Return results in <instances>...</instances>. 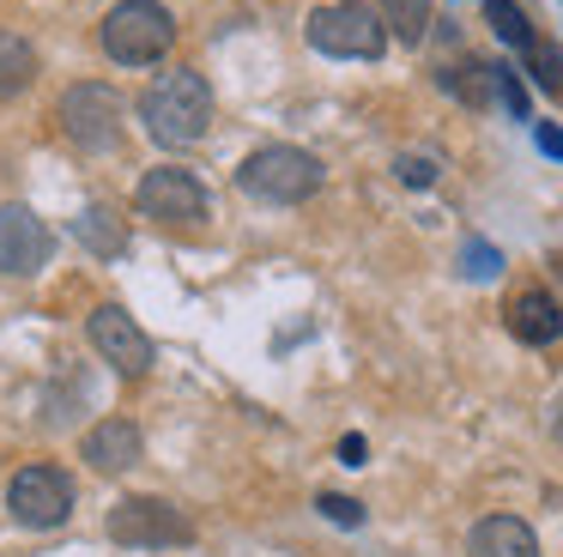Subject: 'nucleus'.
Segmentation results:
<instances>
[{
    "mask_svg": "<svg viewBox=\"0 0 563 557\" xmlns=\"http://www.w3.org/2000/svg\"><path fill=\"white\" fill-rule=\"evenodd\" d=\"M376 12L400 43H424L430 36V0H376Z\"/></svg>",
    "mask_w": 563,
    "mask_h": 557,
    "instance_id": "obj_17",
    "label": "nucleus"
},
{
    "mask_svg": "<svg viewBox=\"0 0 563 557\" xmlns=\"http://www.w3.org/2000/svg\"><path fill=\"white\" fill-rule=\"evenodd\" d=\"M321 176H328L321 157L303 152V145H261V152H249L243 164H236V188L267 200V206L309 200V194L321 188Z\"/></svg>",
    "mask_w": 563,
    "mask_h": 557,
    "instance_id": "obj_2",
    "label": "nucleus"
},
{
    "mask_svg": "<svg viewBox=\"0 0 563 557\" xmlns=\"http://www.w3.org/2000/svg\"><path fill=\"white\" fill-rule=\"evenodd\" d=\"M461 273H466V278H497V273H503V254L490 249V242L473 237V242L461 249Z\"/></svg>",
    "mask_w": 563,
    "mask_h": 557,
    "instance_id": "obj_22",
    "label": "nucleus"
},
{
    "mask_svg": "<svg viewBox=\"0 0 563 557\" xmlns=\"http://www.w3.org/2000/svg\"><path fill=\"white\" fill-rule=\"evenodd\" d=\"M110 539L134 545V551H176V545L195 539V521L170 496H122L110 509Z\"/></svg>",
    "mask_w": 563,
    "mask_h": 557,
    "instance_id": "obj_6",
    "label": "nucleus"
},
{
    "mask_svg": "<svg viewBox=\"0 0 563 557\" xmlns=\"http://www.w3.org/2000/svg\"><path fill=\"white\" fill-rule=\"evenodd\" d=\"M533 145H539L545 157H563V128H551V121H539V128H533Z\"/></svg>",
    "mask_w": 563,
    "mask_h": 557,
    "instance_id": "obj_24",
    "label": "nucleus"
},
{
    "mask_svg": "<svg viewBox=\"0 0 563 557\" xmlns=\"http://www.w3.org/2000/svg\"><path fill=\"white\" fill-rule=\"evenodd\" d=\"M485 24H490V31H497L509 48H527V43H533V24H527V12L515 7V0H485Z\"/></svg>",
    "mask_w": 563,
    "mask_h": 557,
    "instance_id": "obj_18",
    "label": "nucleus"
},
{
    "mask_svg": "<svg viewBox=\"0 0 563 557\" xmlns=\"http://www.w3.org/2000/svg\"><path fill=\"white\" fill-rule=\"evenodd\" d=\"M140 121H146V133L164 152H183V145H195L212 128V85L195 67L158 73L146 85V97H140Z\"/></svg>",
    "mask_w": 563,
    "mask_h": 557,
    "instance_id": "obj_1",
    "label": "nucleus"
},
{
    "mask_svg": "<svg viewBox=\"0 0 563 557\" xmlns=\"http://www.w3.org/2000/svg\"><path fill=\"white\" fill-rule=\"evenodd\" d=\"M309 48H321L333 61H376L388 48V24L364 0H333V7L309 12Z\"/></svg>",
    "mask_w": 563,
    "mask_h": 557,
    "instance_id": "obj_4",
    "label": "nucleus"
},
{
    "mask_svg": "<svg viewBox=\"0 0 563 557\" xmlns=\"http://www.w3.org/2000/svg\"><path fill=\"white\" fill-rule=\"evenodd\" d=\"M437 85L449 97H461L466 109H485L490 97H497V91H490V61H454V67L437 73Z\"/></svg>",
    "mask_w": 563,
    "mask_h": 557,
    "instance_id": "obj_15",
    "label": "nucleus"
},
{
    "mask_svg": "<svg viewBox=\"0 0 563 557\" xmlns=\"http://www.w3.org/2000/svg\"><path fill=\"white\" fill-rule=\"evenodd\" d=\"M364 455H369L364 436H340V460H345V467H364Z\"/></svg>",
    "mask_w": 563,
    "mask_h": 557,
    "instance_id": "obj_25",
    "label": "nucleus"
},
{
    "mask_svg": "<svg viewBox=\"0 0 563 557\" xmlns=\"http://www.w3.org/2000/svg\"><path fill=\"white\" fill-rule=\"evenodd\" d=\"M394 176H400L406 188H430V182L442 176V164H437V157H424V152H400V157H394Z\"/></svg>",
    "mask_w": 563,
    "mask_h": 557,
    "instance_id": "obj_21",
    "label": "nucleus"
},
{
    "mask_svg": "<svg viewBox=\"0 0 563 557\" xmlns=\"http://www.w3.org/2000/svg\"><path fill=\"white\" fill-rule=\"evenodd\" d=\"M86 334H91V351H98L103 363H115L122 375H146L152 370V339L140 334V321L128 309H115V303L91 309L86 315Z\"/></svg>",
    "mask_w": 563,
    "mask_h": 557,
    "instance_id": "obj_10",
    "label": "nucleus"
},
{
    "mask_svg": "<svg viewBox=\"0 0 563 557\" xmlns=\"http://www.w3.org/2000/svg\"><path fill=\"white\" fill-rule=\"evenodd\" d=\"M134 212L152 218V225H164V230H195L200 218H207V188H200L195 170L158 164V170H146V176H140Z\"/></svg>",
    "mask_w": 563,
    "mask_h": 557,
    "instance_id": "obj_7",
    "label": "nucleus"
},
{
    "mask_svg": "<svg viewBox=\"0 0 563 557\" xmlns=\"http://www.w3.org/2000/svg\"><path fill=\"white\" fill-rule=\"evenodd\" d=\"M490 91L503 97V109H509L515 121H533V116H527V85H521V73H515V67L490 61Z\"/></svg>",
    "mask_w": 563,
    "mask_h": 557,
    "instance_id": "obj_19",
    "label": "nucleus"
},
{
    "mask_svg": "<svg viewBox=\"0 0 563 557\" xmlns=\"http://www.w3.org/2000/svg\"><path fill=\"white\" fill-rule=\"evenodd\" d=\"M7 509H13L19 527L49 533V527H62V521L74 515V479H67L62 467H25V472H13V484H7Z\"/></svg>",
    "mask_w": 563,
    "mask_h": 557,
    "instance_id": "obj_8",
    "label": "nucleus"
},
{
    "mask_svg": "<svg viewBox=\"0 0 563 557\" xmlns=\"http://www.w3.org/2000/svg\"><path fill=\"white\" fill-rule=\"evenodd\" d=\"M140 448H146V436H140L134 418H98L86 436H79V455H86L98 472H128L140 460Z\"/></svg>",
    "mask_w": 563,
    "mask_h": 557,
    "instance_id": "obj_11",
    "label": "nucleus"
},
{
    "mask_svg": "<svg viewBox=\"0 0 563 557\" xmlns=\"http://www.w3.org/2000/svg\"><path fill=\"white\" fill-rule=\"evenodd\" d=\"M316 509L333 521V527H364V503H352V496H333V491H321V496H316Z\"/></svg>",
    "mask_w": 563,
    "mask_h": 557,
    "instance_id": "obj_23",
    "label": "nucleus"
},
{
    "mask_svg": "<svg viewBox=\"0 0 563 557\" xmlns=\"http://www.w3.org/2000/svg\"><path fill=\"white\" fill-rule=\"evenodd\" d=\"M521 55H527V67H533V79L545 85V91H563V55H558V48L533 36V43H527Z\"/></svg>",
    "mask_w": 563,
    "mask_h": 557,
    "instance_id": "obj_20",
    "label": "nucleus"
},
{
    "mask_svg": "<svg viewBox=\"0 0 563 557\" xmlns=\"http://www.w3.org/2000/svg\"><path fill=\"white\" fill-rule=\"evenodd\" d=\"M103 55L122 61V67H152V61L170 55L176 43V19L170 7H158V0H115L110 12H103Z\"/></svg>",
    "mask_w": 563,
    "mask_h": 557,
    "instance_id": "obj_3",
    "label": "nucleus"
},
{
    "mask_svg": "<svg viewBox=\"0 0 563 557\" xmlns=\"http://www.w3.org/2000/svg\"><path fill=\"white\" fill-rule=\"evenodd\" d=\"M74 237L86 242V249H98V254H122V249H128V230H122V218H115L110 206H91V212H79V218H74Z\"/></svg>",
    "mask_w": 563,
    "mask_h": 557,
    "instance_id": "obj_16",
    "label": "nucleus"
},
{
    "mask_svg": "<svg viewBox=\"0 0 563 557\" xmlns=\"http://www.w3.org/2000/svg\"><path fill=\"white\" fill-rule=\"evenodd\" d=\"M55 121H62V133L79 152H115V140H122V97L103 79H79L62 91Z\"/></svg>",
    "mask_w": 563,
    "mask_h": 557,
    "instance_id": "obj_5",
    "label": "nucleus"
},
{
    "mask_svg": "<svg viewBox=\"0 0 563 557\" xmlns=\"http://www.w3.org/2000/svg\"><path fill=\"white\" fill-rule=\"evenodd\" d=\"M31 79H37V48L0 24V97H19Z\"/></svg>",
    "mask_w": 563,
    "mask_h": 557,
    "instance_id": "obj_14",
    "label": "nucleus"
},
{
    "mask_svg": "<svg viewBox=\"0 0 563 557\" xmlns=\"http://www.w3.org/2000/svg\"><path fill=\"white\" fill-rule=\"evenodd\" d=\"M466 551L473 557H539V539L521 515H485L473 527V539H466Z\"/></svg>",
    "mask_w": 563,
    "mask_h": 557,
    "instance_id": "obj_13",
    "label": "nucleus"
},
{
    "mask_svg": "<svg viewBox=\"0 0 563 557\" xmlns=\"http://www.w3.org/2000/svg\"><path fill=\"white\" fill-rule=\"evenodd\" d=\"M509 334L521 339V346H551V339L563 334V309H558V297H551L545 285H527L521 297L509 303Z\"/></svg>",
    "mask_w": 563,
    "mask_h": 557,
    "instance_id": "obj_12",
    "label": "nucleus"
},
{
    "mask_svg": "<svg viewBox=\"0 0 563 557\" xmlns=\"http://www.w3.org/2000/svg\"><path fill=\"white\" fill-rule=\"evenodd\" d=\"M49 254H55V230L31 206H19V200L0 206V273L31 278L49 266Z\"/></svg>",
    "mask_w": 563,
    "mask_h": 557,
    "instance_id": "obj_9",
    "label": "nucleus"
}]
</instances>
